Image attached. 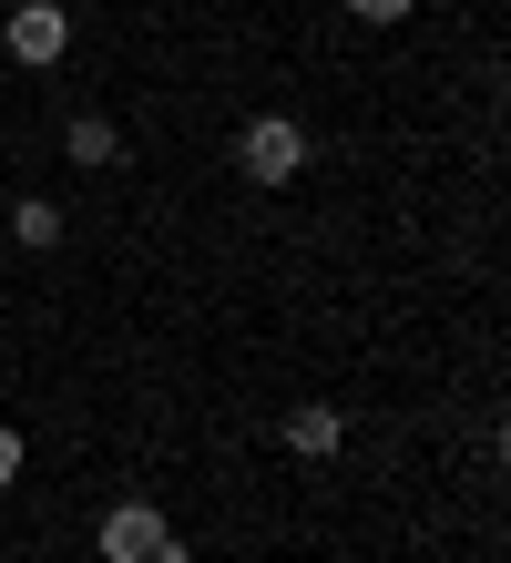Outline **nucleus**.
Masks as SVG:
<instances>
[{
	"label": "nucleus",
	"mask_w": 511,
	"mask_h": 563,
	"mask_svg": "<svg viewBox=\"0 0 511 563\" xmlns=\"http://www.w3.org/2000/svg\"><path fill=\"white\" fill-rule=\"evenodd\" d=\"M235 175H246L256 195H287L307 175V123L297 113H256L246 134H235Z\"/></svg>",
	"instance_id": "nucleus-1"
},
{
	"label": "nucleus",
	"mask_w": 511,
	"mask_h": 563,
	"mask_svg": "<svg viewBox=\"0 0 511 563\" xmlns=\"http://www.w3.org/2000/svg\"><path fill=\"white\" fill-rule=\"evenodd\" d=\"M0 52H11L21 73H52V62L73 52V0H11V21H0Z\"/></svg>",
	"instance_id": "nucleus-2"
},
{
	"label": "nucleus",
	"mask_w": 511,
	"mask_h": 563,
	"mask_svg": "<svg viewBox=\"0 0 511 563\" xmlns=\"http://www.w3.org/2000/svg\"><path fill=\"white\" fill-rule=\"evenodd\" d=\"M164 533H175V522H164L144 492H123V503L92 522V553H102V563H154V543H164Z\"/></svg>",
	"instance_id": "nucleus-3"
},
{
	"label": "nucleus",
	"mask_w": 511,
	"mask_h": 563,
	"mask_svg": "<svg viewBox=\"0 0 511 563\" xmlns=\"http://www.w3.org/2000/svg\"><path fill=\"white\" fill-rule=\"evenodd\" d=\"M337 441H348V410L337 400H297L287 410V461H337Z\"/></svg>",
	"instance_id": "nucleus-4"
},
{
	"label": "nucleus",
	"mask_w": 511,
	"mask_h": 563,
	"mask_svg": "<svg viewBox=\"0 0 511 563\" xmlns=\"http://www.w3.org/2000/svg\"><path fill=\"white\" fill-rule=\"evenodd\" d=\"M62 164L113 175V164H123V123H113V113H73V123H62Z\"/></svg>",
	"instance_id": "nucleus-5"
},
{
	"label": "nucleus",
	"mask_w": 511,
	"mask_h": 563,
	"mask_svg": "<svg viewBox=\"0 0 511 563\" xmlns=\"http://www.w3.org/2000/svg\"><path fill=\"white\" fill-rule=\"evenodd\" d=\"M11 246H31V256L62 246V206H52V195H21V206H11Z\"/></svg>",
	"instance_id": "nucleus-6"
},
{
	"label": "nucleus",
	"mask_w": 511,
	"mask_h": 563,
	"mask_svg": "<svg viewBox=\"0 0 511 563\" xmlns=\"http://www.w3.org/2000/svg\"><path fill=\"white\" fill-rule=\"evenodd\" d=\"M348 11H358V21H368V31H399V21H409V11H420V0H348Z\"/></svg>",
	"instance_id": "nucleus-7"
},
{
	"label": "nucleus",
	"mask_w": 511,
	"mask_h": 563,
	"mask_svg": "<svg viewBox=\"0 0 511 563\" xmlns=\"http://www.w3.org/2000/svg\"><path fill=\"white\" fill-rule=\"evenodd\" d=\"M21 461H31V441H21V430H0V492L21 482Z\"/></svg>",
	"instance_id": "nucleus-8"
},
{
	"label": "nucleus",
	"mask_w": 511,
	"mask_h": 563,
	"mask_svg": "<svg viewBox=\"0 0 511 563\" xmlns=\"http://www.w3.org/2000/svg\"><path fill=\"white\" fill-rule=\"evenodd\" d=\"M154 563H195V543H185V533H164V543H154Z\"/></svg>",
	"instance_id": "nucleus-9"
}]
</instances>
